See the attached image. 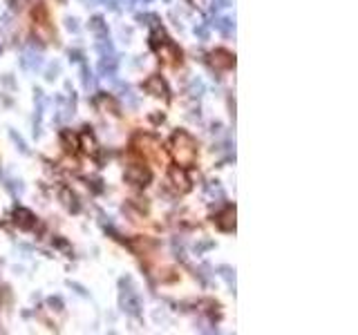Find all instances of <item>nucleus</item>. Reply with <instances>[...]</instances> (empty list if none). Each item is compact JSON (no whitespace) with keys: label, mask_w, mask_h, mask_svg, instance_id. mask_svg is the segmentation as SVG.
<instances>
[{"label":"nucleus","mask_w":358,"mask_h":335,"mask_svg":"<svg viewBox=\"0 0 358 335\" xmlns=\"http://www.w3.org/2000/svg\"><path fill=\"white\" fill-rule=\"evenodd\" d=\"M172 159L177 161L179 165H193L195 163V156H197V143L195 139L186 132H177L172 137Z\"/></svg>","instance_id":"nucleus-1"},{"label":"nucleus","mask_w":358,"mask_h":335,"mask_svg":"<svg viewBox=\"0 0 358 335\" xmlns=\"http://www.w3.org/2000/svg\"><path fill=\"white\" fill-rule=\"evenodd\" d=\"M121 304H123V309H126L130 315L137 317L139 313H141V302H139L137 297V293H134V288H132V282L130 279H121Z\"/></svg>","instance_id":"nucleus-2"},{"label":"nucleus","mask_w":358,"mask_h":335,"mask_svg":"<svg viewBox=\"0 0 358 335\" xmlns=\"http://www.w3.org/2000/svg\"><path fill=\"white\" fill-rule=\"evenodd\" d=\"M126 179L130 183H134V186H145V183L150 181V170L143 168V165L132 163V165L126 168Z\"/></svg>","instance_id":"nucleus-3"},{"label":"nucleus","mask_w":358,"mask_h":335,"mask_svg":"<svg viewBox=\"0 0 358 335\" xmlns=\"http://www.w3.org/2000/svg\"><path fill=\"white\" fill-rule=\"evenodd\" d=\"M143 89L155 98H164V100L168 98V85L164 83L161 76H150L148 81L143 83Z\"/></svg>","instance_id":"nucleus-4"},{"label":"nucleus","mask_w":358,"mask_h":335,"mask_svg":"<svg viewBox=\"0 0 358 335\" xmlns=\"http://www.w3.org/2000/svg\"><path fill=\"white\" fill-rule=\"evenodd\" d=\"M20 65L25 67V70H29V72L41 70V67H43V54L36 52L34 47H27L25 52H22V56H20Z\"/></svg>","instance_id":"nucleus-5"},{"label":"nucleus","mask_w":358,"mask_h":335,"mask_svg":"<svg viewBox=\"0 0 358 335\" xmlns=\"http://www.w3.org/2000/svg\"><path fill=\"white\" fill-rule=\"evenodd\" d=\"M208 60H211V65L215 67V70H228V67L235 65L233 54H228L226 49H215V52H211Z\"/></svg>","instance_id":"nucleus-6"},{"label":"nucleus","mask_w":358,"mask_h":335,"mask_svg":"<svg viewBox=\"0 0 358 335\" xmlns=\"http://www.w3.org/2000/svg\"><path fill=\"white\" fill-rule=\"evenodd\" d=\"M215 223H217V228L220 230H224V232H231V230H235V208H224L220 215L215 217Z\"/></svg>","instance_id":"nucleus-7"},{"label":"nucleus","mask_w":358,"mask_h":335,"mask_svg":"<svg viewBox=\"0 0 358 335\" xmlns=\"http://www.w3.org/2000/svg\"><path fill=\"white\" fill-rule=\"evenodd\" d=\"M137 148H139V152H143L145 156H155L159 152V141H157L155 137H148V134H139Z\"/></svg>","instance_id":"nucleus-8"},{"label":"nucleus","mask_w":358,"mask_h":335,"mask_svg":"<svg viewBox=\"0 0 358 335\" xmlns=\"http://www.w3.org/2000/svg\"><path fill=\"white\" fill-rule=\"evenodd\" d=\"M168 177H170L172 186H175V190H179V192H188L190 190V179L182 168H172V170L168 172Z\"/></svg>","instance_id":"nucleus-9"},{"label":"nucleus","mask_w":358,"mask_h":335,"mask_svg":"<svg viewBox=\"0 0 358 335\" xmlns=\"http://www.w3.org/2000/svg\"><path fill=\"white\" fill-rule=\"evenodd\" d=\"M157 52H159V56H164V60H168V63H175V60L182 58V52H179V47L175 43H164L161 47H157Z\"/></svg>","instance_id":"nucleus-10"},{"label":"nucleus","mask_w":358,"mask_h":335,"mask_svg":"<svg viewBox=\"0 0 358 335\" xmlns=\"http://www.w3.org/2000/svg\"><path fill=\"white\" fill-rule=\"evenodd\" d=\"M14 217H16V223H18L20 228H32V226H34V215H32V210H27V208H16Z\"/></svg>","instance_id":"nucleus-11"},{"label":"nucleus","mask_w":358,"mask_h":335,"mask_svg":"<svg viewBox=\"0 0 358 335\" xmlns=\"http://www.w3.org/2000/svg\"><path fill=\"white\" fill-rule=\"evenodd\" d=\"M90 29H92L94 34H97V38H101V36H108V27H105V22H103V18H92L90 20Z\"/></svg>","instance_id":"nucleus-12"},{"label":"nucleus","mask_w":358,"mask_h":335,"mask_svg":"<svg viewBox=\"0 0 358 335\" xmlns=\"http://www.w3.org/2000/svg\"><path fill=\"white\" fill-rule=\"evenodd\" d=\"M81 145H83V150H85L87 154L97 152V141H94V137L90 132H83L81 134Z\"/></svg>","instance_id":"nucleus-13"},{"label":"nucleus","mask_w":358,"mask_h":335,"mask_svg":"<svg viewBox=\"0 0 358 335\" xmlns=\"http://www.w3.org/2000/svg\"><path fill=\"white\" fill-rule=\"evenodd\" d=\"M215 27L220 29L222 34H226V36H231V34L235 31V22L231 18H217L215 20Z\"/></svg>","instance_id":"nucleus-14"},{"label":"nucleus","mask_w":358,"mask_h":335,"mask_svg":"<svg viewBox=\"0 0 358 335\" xmlns=\"http://www.w3.org/2000/svg\"><path fill=\"white\" fill-rule=\"evenodd\" d=\"M168 41V38H166V31L164 29H159V27H157V29L153 31V34H150V45H153V47L157 49V47H161V45H164Z\"/></svg>","instance_id":"nucleus-15"},{"label":"nucleus","mask_w":358,"mask_h":335,"mask_svg":"<svg viewBox=\"0 0 358 335\" xmlns=\"http://www.w3.org/2000/svg\"><path fill=\"white\" fill-rule=\"evenodd\" d=\"M190 96L193 98H199V96H204V83L199 81V78H193V81H190Z\"/></svg>","instance_id":"nucleus-16"},{"label":"nucleus","mask_w":358,"mask_h":335,"mask_svg":"<svg viewBox=\"0 0 358 335\" xmlns=\"http://www.w3.org/2000/svg\"><path fill=\"white\" fill-rule=\"evenodd\" d=\"M83 85H85V89H94V87H97V78L90 74L87 65H83Z\"/></svg>","instance_id":"nucleus-17"},{"label":"nucleus","mask_w":358,"mask_h":335,"mask_svg":"<svg viewBox=\"0 0 358 335\" xmlns=\"http://www.w3.org/2000/svg\"><path fill=\"white\" fill-rule=\"evenodd\" d=\"M63 199H65V206H67V208L78 210V204H76V197H74V194H70V192L65 190V192H63Z\"/></svg>","instance_id":"nucleus-18"},{"label":"nucleus","mask_w":358,"mask_h":335,"mask_svg":"<svg viewBox=\"0 0 358 335\" xmlns=\"http://www.w3.org/2000/svg\"><path fill=\"white\" fill-rule=\"evenodd\" d=\"M63 143L67 145V150H74L76 148V139L72 132H63Z\"/></svg>","instance_id":"nucleus-19"},{"label":"nucleus","mask_w":358,"mask_h":335,"mask_svg":"<svg viewBox=\"0 0 358 335\" xmlns=\"http://www.w3.org/2000/svg\"><path fill=\"white\" fill-rule=\"evenodd\" d=\"M58 72H61V65H58V63L49 65V70H47V76H45V78H47V81H54V78H56V74H58Z\"/></svg>","instance_id":"nucleus-20"},{"label":"nucleus","mask_w":358,"mask_h":335,"mask_svg":"<svg viewBox=\"0 0 358 335\" xmlns=\"http://www.w3.org/2000/svg\"><path fill=\"white\" fill-rule=\"evenodd\" d=\"M195 34L201 38V41H208V27L206 25H199V27H195Z\"/></svg>","instance_id":"nucleus-21"},{"label":"nucleus","mask_w":358,"mask_h":335,"mask_svg":"<svg viewBox=\"0 0 358 335\" xmlns=\"http://www.w3.org/2000/svg\"><path fill=\"white\" fill-rule=\"evenodd\" d=\"M220 271H222V277H224V279H226V282H228V284H233V282H235V275H231V273H233V271H231V268H228V266H222V268H220Z\"/></svg>","instance_id":"nucleus-22"},{"label":"nucleus","mask_w":358,"mask_h":335,"mask_svg":"<svg viewBox=\"0 0 358 335\" xmlns=\"http://www.w3.org/2000/svg\"><path fill=\"white\" fill-rule=\"evenodd\" d=\"M11 134V139H14V141L16 143H18V148H20V152H27V145H25V141H22V139L18 137V134H16V132H9Z\"/></svg>","instance_id":"nucleus-23"},{"label":"nucleus","mask_w":358,"mask_h":335,"mask_svg":"<svg viewBox=\"0 0 358 335\" xmlns=\"http://www.w3.org/2000/svg\"><path fill=\"white\" fill-rule=\"evenodd\" d=\"M67 29H70V31H78V22L74 18H67Z\"/></svg>","instance_id":"nucleus-24"},{"label":"nucleus","mask_w":358,"mask_h":335,"mask_svg":"<svg viewBox=\"0 0 358 335\" xmlns=\"http://www.w3.org/2000/svg\"><path fill=\"white\" fill-rule=\"evenodd\" d=\"M70 58H72V60H81V52H78V49H74V52H70Z\"/></svg>","instance_id":"nucleus-25"},{"label":"nucleus","mask_w":358,"mask_h":335,"mask_svg":"<svg viewBox=\"0 0 358 335\" xmlns=\"http://www.w3.org/2000/svg\"><path fill=\"white\" fill-rule=\"evenodd\" d=\"M49 304L56 306V309H61V306H63V304H61V299H58V297H56V299H49Z\"/></svg>","instance_id":"nucleus-26"},{"label":"nucleus","mask_w":358,"mask_h":335,"mask_svg":"<svg viewBox=\"0 0 358 335\" xmlns=\"http://www.w3.org/2000/svg\"><path fill=\"white\" fill-rule=\"evenodd\" d=\"M137 3H150V0H137Z\"/></svg>","instance_id":"nucleus-27"},{"label":"nucleus","mask_w":358,"mask_h":335,"mask_svg":"<svg viewBox=\"0 0 358 335\" xmlns=\"http://www.w3.org/2000/svg\"><path fill=\"white\" fill-rule=\"evenodd\" d=\"M0 52H3V47H0Z\"/></svg>","instance_id":"nucleus-28"}]
</instances>
